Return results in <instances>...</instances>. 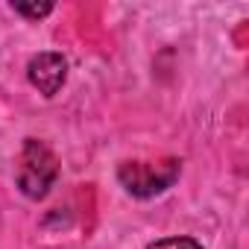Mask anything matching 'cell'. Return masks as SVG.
<instances>
[{
    "mask_svg": "<svg viewBox=\"0 0 249 249\" xmlns=\"http://www.w3.org/2000/svg\"><path fill=\"white\" fill-rule=\"evenodd\" d=\"M59 176V161L53 150L36 138H27L21 159H18V188L30 199H41Z\"/></svg>",
    "mask_w": 249,
    "mask_h": 249,
    "instance_id": "cell-1",
    "label": "cell"
},
{
    "mask_svg": "<svg viewBox=\"0 0 249 249\" xmlns=\"http://www.w3.org/2000/svg\"><path fill=\"white\" fill-rule=\"evenodd\" d=\"M176 176H179V161H161V164L126 161V164H120V170H117L120 185L126 188L129 194H135V196L161 194V191H167L176 182Z\"/></svg>",
    "mask_w": 249,
    "mask_h": 249,
    "instance_id": "cell-2",
    "label": "cell"
},
{
    "mask_svg": "<svg viewBox=\"0 0 249 249\" xmlns=\"http://www.w3.org/2000/svg\"><path fill=\"white\" fill-rule=\"evenodd\" d=\"M27 76H30V82H33L44 97H53V94L65 85L68 62H65L59 53H38V56H33L30 65H27Z\"/></svg>",
    "mask_w": 249,
    "mask_h": 249,
    "instance_id": "cell-3",
    "label": "cell"
},
{
    "mask_svg": "<svg viewBox=\"0 0 249 249\" xmlns=\"http://www.w3.org/2000/svg\"><path fill=\"white\" fill-rule=\"evenodd\" d=\"M147 249H202V246L196 240H191V237H164V240L150 243Z\"/></svg>",
    "mask_w": 249,
    "mask_h": 249,
    "instance_id": "cell-4",
    "label": "cell"
},
{
    "mask_svg": "<svg viewBox=\"0 0 249 249\" xmlns=\"http://www.w3.org/2000/svg\"><path fill=\"white\" fill-rule=\"evenodd\" d=\"M18 15H27V18H44L53 12V3H12Z\"/></svg>",
    "mask_w": 249,
    "mask_h": 249,
    "instance_id": "cell-5",
    "label": "cell"
}]
</instances>
